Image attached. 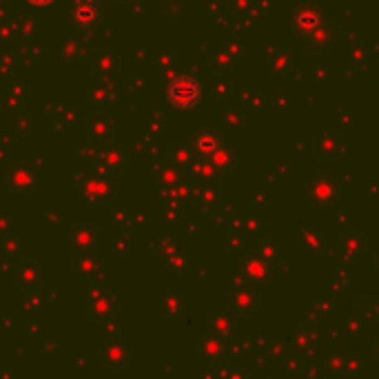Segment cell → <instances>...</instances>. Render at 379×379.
I'll use <instances>...</instances> for the list:
<instances>
[{"instance_id": "cell-1", "label": "cell", "mask_w": 379, "mask_h": 379, "mask_svg": "<svg viewBox=\"0 0 379 379\" xmlns=\"http://www.w3.org/2000/svg\"><path fill=\"white\" fill-rule=\"evenodd\" d=\"M166 95H168V100H171V105H175L180 109H189L191 105L198 102L200 84L195 82L193 78L182 76V78H175L171 84H168Z\"/></svg>"}, {"instance_id": "cell-2", "label": "cell", "mask_w": 379, "mask_h": 379, "mask_svg": "<svg viewBox=\"0 0 379 379\" xmlns=\"http://www.w3.org/2000/svg\"><path fill=\"white\" fill-rule=\"evenodd\" d=\"M319 25H321V13L313 7H302L293 16V27L300 34H313V32H317Z\"/></svg>"}, {"instance_id": "cell-3", "label": "cell", "mask_w": 379, "mask_h": 379, "mask_svg": "<svg viewBox=\"0 0 379 379\" xmlns=\"http://www.w3.org/2000/svg\"><path fill=\"white\" fill-rule=\"evenodd\" d=\"M114 133V120L109 116L95 114L87 120V135L93 140H105L107 135Z\"/></svg>"}, {"instance_id": "cell-4", "label": "cell", "mask_w": 379, "mask_h": 379, "mask_svg": "<svg viewBox=\"0 0 379 379\" xmlns=\"http://www.w3.org/2000/svg\"><path fill=\"white\" fill-rule=\"evenodd\" d=\"M69 18H72L78 27H91L98 18V9L91 3H78L72 9V13H69Z\"/></svg>"}, {"instance_id": "cell-5", "label": "cell", "mask_w": 379, "mask_h": 379, "mask_svg": "<svg viewBox=\"0 0 379 379\" xmlns=\"http://www.w3.org/2000/svg\"><path fill=\"white\" fill-rule=\"evenodd\" d=\"M220 145V140L215 133H200L195 138V147H198L200 153H213Z\"/></svg>"}, {"instance_id": "cell-6", "label": "cell", "mask_w": 379, "mask_h": 379, "mask_svg": "<svg viewBox=\"0 0 379 379\" xmlns=\"http://www.w3.org/2000/svg\"><path fill=\"white\" fill-rule=\"evenodd\" d=\"M32 5H36V7H47L49 3H53V0H29Z\"/></svg>"}, {"instance_id": "cell-7", "label": "cell", "mask_w": 379, "mask_h": 379, "mask_svg": "<svg viewBox=\"0 0 379 379\" xmlns=\"http://www.w3.org/2000/svg\"><path fill=\"white\" fill-rule=\"evenodd\" d=\"M375 357H377V359H379V340H377V342H375Z\"/></svg>"}]
</instances>
